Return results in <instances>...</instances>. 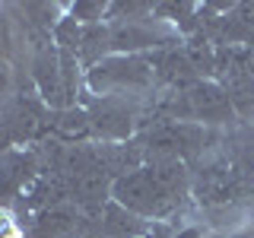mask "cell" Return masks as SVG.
I'll use <instances>...</instances> for the list:
<instances>
[{
    "label": "cell",
    "instance_id": "cell-8",
    "mask_svg": "<svg viewBox=\"0 0 254 238\" xmlns=\"http://www.w3.org/2000/svg\"><path fill=\"white\" fill-rule=\"evenodd\" d=\"M102 13H105V6L102 3H79V6H73V19H89V22H95V19H102Z\"/></svg>",
    "mask_w": 254,
    "mask_h": 238
},
{
    "label": "cell",
    "instance_id": "cell-11",
    "mask_svg": "<svg viewBox=\"0 0 254 238\" xmlns=\"http://www.w3.org/2000/svg\"><path fill=\"white\" fill-rule=\"evenodd\" d=\"M0 238H16V226L6 213H0Z\"/></svg>",
    "mask_w": 254,
    "mask_h": 238
},
{
    "label": "cell",
    "instance_id": "cell-6",
    "mask_svg": "<svg viewBox=\"0 0 254 238\" xmlns=\"http://www.w3.org/2000/svg\"><path fill=\"white\" fill-rule=\"evenodd\" d=\"M35 83L38 92L48 105H64L67 102V89H64V73H61V54L54 51V45H38L35 54Z\"/></svg>",
    "mask_w": 254,
    "mask_h": 238
},
{
    "label": "cell",
    "instance_id": "cell-4",
    "mask_svg": "<svg viewBox=\"0 0 254 238\" xmlns=\"http://www.w3.org/2000/svg\"><path fill=\"white\" fill-rule=\"evenodd\" d=\"M35 178H38V159H35V153H19V149L3 153V156H0V203H3V206L16 203L19 194Z\"/></svg>",
    "mask_w": 254,
    "mask_h": 238
},
{
    "label": "cell",
    "instance_id": "cell-3",
    "mask_svg": "<svg viewBox=\"0 0 254 238\" xmlns=\"http://www.w3.org/2000/svg\"><path fill=\"white\" fill-rule=\"evenodd\" d=\"M153 63L143 58H111L89 70V86L95 92L127 89V86H146L153 79Z\"/></svg>",
    "mask_w": 254,
    "mask_h": 238
},
{
    "label": "cell",
    "instance_id": "cell-7",
    "mask_svg": "<svg viewBox=\"0 0 254 238\" xmlns=\"http://www.w3.org/2000/svg\"><path fill=\"white\" fill-rule=\"evenodd\" d=\"M86 226V219L79 216V210H70V206H51V210L38 213L35 222H32L29 238H70L79 235Z\"/></svg>",
    "mask_w": 254,
    "mask_h": 238
},
{
    "label": "cell",
    "instance_id": "cell-5",
    "mask_svg": "<svg viewBox=\"0 0 254 238\" xmlns=\"http://www.w3.org/2000/svg\"><path fill=\"white\" fill-rule=\"evenodd\" d=\"M89 115V130L102 140H127V133L133 130V115L124 102L118 99H102L95 102Z\"/></svg>",
    "mask_w": 254,
    "mask_h": 238
},
{
    "label": "cell",
    "instance_id": "cell-1",
    "mask_svg": "<svg viewBox=\"0 0 254 238\" xmlns=\"http://www.w3.org/2000/svg\"><path fill=\"white\" fill-rule=\"evenodd\" d=\"M188 190V172L178 159H153L149 165H140L137 172L124 175L111 184L118 206L130 210L133 216L162 219L178 210Z\"/></svg>",
    "mask_w": 254,
    "mask_h": 238
},
{
    "label": "cell",
    "instance_id": "cell-2",
    "mask_svg": "<svg viewBox=\"0 0 254 238\" xmlns=\"http://www.w3.org/2000/svg\"><path fill=\"white\" fill-rule=\"evenodd\" d=\"M172 115L181 118H200V121H226L232 118V102H229L226 89L213 83H194L188 86L178 99L172 102Z\"/></svg>",
    "mask_w": 254,
    "mask_h": 238
},
{
    "label": "cell",
    "instance_id": "cell-9",
    "mask_svg": "<svg viewBox=\"0 0 254 238\" xmlns=\"http://www.w3.org/2000/svg\"><path fill=\"white\" fill-rule=\"evenodd\" d=\"M235 22H238V26H245V29H254V3H242V6H238Z\"/></svg>",
    "mask_w": 254,
    "mask_h": 238
},
{
    "label": "cell",
    "instance_id": "cell-10",
    "mask_svg": "<svg viewBox=\"0 0 254 238\" xmlns=\"http://www.w3.org/2000/svg\"><path fill=\"white\" fill-rule=\"evenodd\" d=\"M10 54V29H6V19L0 16V58Z\"/></svg>",
    "mask_w": 254,
    "mask_h": 238
}]
</instances>
